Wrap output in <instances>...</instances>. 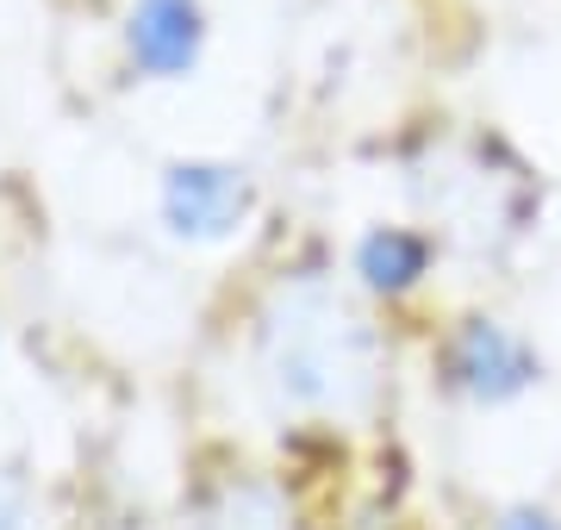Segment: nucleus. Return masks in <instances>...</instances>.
Here are the masks:
<instances>
[{
	"mask_svg": "<svg viewBox=\"0 0 561 530\" xmlns=\"http://www.w3.org/2000/svg\"><path fill=\"white\" fill-rule=\"evenodd\" d=\"M500 530H561L549 511H537V506H518V511H505V525Z\"/></svg>",
	"mask_w": 561,
	"mask_h": 530,
	"instance_id": "obj_6",
	"label": "nucleus"
},
{
	"mask_svg": "<svg viewBox=\"0 0 561 530\" xmlns=\"http://www.w3.org/2000/svg\"><path fill=\"white\" fill-rule=\"evenodd\" d=\"M250 212V175L231 163H175L162 182V219L181 238H231Z\"/></svg>",
	"mask_w": 561,
	"mask_h": 530,
	"instance_id": "obj_2",
	"label": "nucleus"
},
{
	"mask_svg": "<svg viewBox=\"0 0 561 530\" xmlns=\"http://www.w3.org/2000/svg\"><path fill=\"white\" fill-rule=\"evenodd\" d=\"M13 525H20V499L0 487V530H13Z\"/></svg>",
	"mask_w": 561,
	"mask_h": 530,
	"instance_id": "obj_7",
	"label": "nucleus"
},
{
	"mask_svg": "<svg viewBox=\"0 0 561 530\" xmlns=\"http://www.w3.org/2000/svg\"><path fill=\"white\" fill-rule=\"evenodd\" d=\"M206 20H201V0H138L131 7V25H125V44L138 69L150 76H187L194 57H201Z\"/></svg>",
	"mask_w": 561,
	"mask_h": 530,
	"instance_id": "obj_4",
	"label": "nucleus"
},
{
	"mask_svg": "<svg viewBox=\"0 0 561 530\" xmlns=\"http://www.w3.org/2000/svg\"><path fill=\"white\" fill-rule=\"evenodd\" d=\"M275 381L300 406H343L368 388V337L350 307L300 293L275 325Z\"/></svg>",
	"mask_w": 561,
	"mask_h": 530,
	"instance_id": "obj_1",
	"label": "nucleus"
},
{
	"mask_svg": "<svg viewBox=\"0 0 561 530\" xmlns=\"http://www.w3.org/2000/svg\"><path fill=\"white\" fill-rule=\"evenodd\" d=\"M449 368H456L461 388L474 393V400H486V406H500V400H512V393H524L537 381V356L524 349V337H512L493 319H474V325L461 331Z\"/></svg>",
	"mask_w": 561,
	"mask_h": 530,
	"instance_id": "obj_3",
	"label": "nucleus"
},
{
	"mask_svg": "<svg viewBox=\"0 0 561 530\" xmlns=\"http://www.w3.org/2000/svg\"><path fill=\"white\" fill-rule=\"evenodd\" d=\"M356 268L368 287H387V293H400L424 275V238L412 231H368L356 250Z\"/></svg>",
	"mask_w": 561,
	"mask_h": 530,
	"instance_id": "obj_5",
	"label": "nucleus"
}]
</instances>
